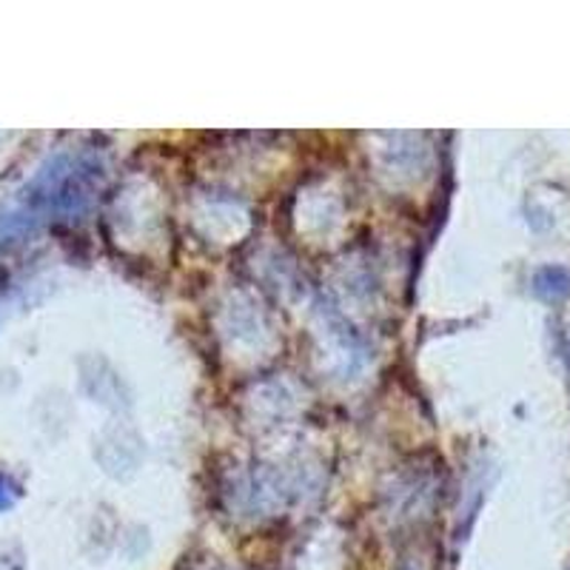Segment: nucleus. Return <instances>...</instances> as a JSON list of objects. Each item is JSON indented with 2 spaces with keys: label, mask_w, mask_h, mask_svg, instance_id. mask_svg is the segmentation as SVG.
<instances>
[{
  "label": "nucleus",
  "mask_w": 570,
  "mask_h": 570,
  "mask_svg": "<svg viewBox=\"0 0 570 570\" xmlns=\"http://www.w3.org/2000/svg\"><path fill=\"white\" fill-rule=\"evenodd\" d=\"M533 294L544 303H562L570 294V274L562 266H544L533 274Z\"/></svg>",
  "instance_id": "nucleus-1"
},
{
  "label": "nucleus",
  "mask_w": 570,
  "mask_h": 570,
  "mask_svg": "<svg viewBox=\"0 0 570 570\" xmlns=\"http://www.w3.org/2000/svg\"><path fill=\"white\" fill-rule=\"evenodd\" d=\"M18 497H20L18 482H14L9 473L0 471V511H9V508L18 502Z\"/></svg>",
  "instance_id": "nucleus-2"
}]
</instances>
